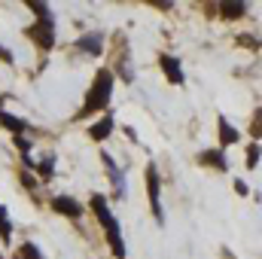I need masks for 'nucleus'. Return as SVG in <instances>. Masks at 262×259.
Instances as JSON below:
<instances>
[{
  "mask_svg": "<svg viewBox=\"0 0 262 259\" xmlns=\"http://www.w3.org/2000/svg\"><path fill=\"white\" fill-rule=\"evenodd\" d=\"M162 70H165V76H168L171 82H183V70H180V64H177L171 55H162Z\"/></svg>",
  "mask_w": 262,
  "mask_h": 259,
  "instance_id": "6",
  "label": "nucleus"
},
{
  "mask_svg": "<svg viewBox=\"0 0 262 259\" xmlns=\"http://www.w3.org/2000/svg\"><path fill=\"white\" fill-rule=\"evenodd\" d=\"M256 162H259V146H250V149H247V165L256 168Z\"/></svg>",
  "mask_w": 262,
  "mask_h": 259,
  "instance_id": "16",
  "label": "nucleus"
},
{
  "mask_svg": "<svg viewBox=\"0 0 262 259\" xmlns=\"http://www.w3.org/2000/svg\"><path fill=\"white\" fill-rule=\"evenodd\" d=\"M223 15L226 18H241L244 15V3H223Z\"/></svg>",
  "mask_w": 262,
  "mask_h": 259,
  "instance_id": "11",
  "label": "nucleus"
},
{
  "mask_svg": "<svg viewBox=\"0 0 262 259\" xmlns=\"http://www.w3.org/2000/svg\"><path fill=\"white\" fill-rule=\"evenodd\" d=\"M52 207H55L58 213H64V217H79V213H82V207H79L73 198H67V195H58V198L52 201Z\"/></svg>",
  "mask_w": 262,
  "mask_h": 259,
  "instance_id": "4",
  "label": "nucleus"
},
{
  "mask_svg": "<svg viewBox=\"0 0 262 259\" xmlns=\"http://www.w3.org/2000/svg\"><path fill=\"white\" fill-rule=\"evenodd\" d=\"M0 122H3L6 128H12L15 134H21V131H25V122H21V119H15V116H9V113H0Z\"/></svg>",
  "mask_w": 262,
  "mask_h": 259,
  "instance_id": "10",
  "label": "nucleus"
},
{
  "mask_svg": "<svg viewBox=\"0 0 262 259\" xmlns=\"http://www.w3.org/2000/svg\"><path fill=\"white\" fill-rule=\"evenodd\" d=\"M31 37H37V43H40V46H46V49H49V46L55 43L52 25H34V28H31Z\"/></svg>",
  "mask_w": 262,
  "mask_h": 259,
  "instance_id": "5",
  "label": "nucleus"
},
{
  "mask_svg": "<svg viewBox=\"0 0 262 259\" xmlns=\"http://www.w3.org/2000/svg\"><path fill=\"white\" fill-rule=\"evenodd\" d=\"M92 207L98 210V220H101V223H104V229H107V241H110L113 253L122 259V256H125V244H122V235H119V223L113 220V213H110L107 201H104L101 195H92Z\"/></svg>",
  "mask_w": 262,
  "mask_h": 259,
  "instance_id": "2",
  "label": "nucleus"
},
{
  "mask_svg": "<svg viewBox=\"0 0 262 259\" xmlns=\"http://www.w3.org/2000/svg\"><path fill=\"white\" fill-rule=\"evenodd\" d=\"M220 140H223V143H235V140H238L235 128H232V125H226V119L220 122Z\"/></svg>",
  "mask_w": 262,
  "mask_h": 259,
  "instance_id": "12",
  "label": "nucleus"
},
{
  "mask_svg": "<svg viewBox=\"0 0 262 259\" xmlns=\"http://www.w3.org/2000/svg\"><path fill=\"white\" fill-rule=\"evenodd\" d=\"M21 259H40V250H37L34 244H25V247H21Z\"/></svg>",
  "mask_w": 262,
  "mask_h": 259,
  "instance_id": "15",
  "label": "nucleus"
},
{
  "mask_svg": "<svg viewBox=\"0 0 262 259\" xmlns=\"http://www.w3.org/2000/svg\"><path fill=\"white\" fill-rule=\"evenodd\" d=\"M204 162H210V165H216V168H226V162H223L220 153H204Z\"/></svg>",
  "mask_w": 262,
  "mask_h": 259,
  "instance_id": "14",
  "label": "nucleus"
},
{
  "mask_svg": "<svg viewBox=\"0 0 262 259\" xmlns=\"http://www.w3.org/2000/svg\"><path fill=\"white\" fill-rule=\"evenodd\" d=\"M110 131H113V119H110V116H104V119H101L98 125H92V131H89V134H92L95 140H104V137H107Z\"/></svg>",
  "mask_w": 262,
  "mask_h": 259,
  "instance_id": "7",
  "label": "nucleus"
},
{
  "mask_svg": "<svg viewBox=\"0 0 262 259\" xmlns=\"http://www.w3.org/2000/svg\"><path fill=\"white\" fill-rule=\"evenodd\" d=\"M146 189H149V201H152V213L162 220V210H159V177H156V168L146 171Z\"/></svg>",
  "mask_w": 262,
  "mask_h": 259,
  "instance_id": "3",
  "label": "nucleus"
},
{
  "mask_svg": "<svg viewBox=\"0 0 262 259\" xmlns=\"http://www.w3.org/2000/svg\"><path fill=\"white\" fill-rule=\"evenodd\" d=\"M40 174H43V177H49V174H52V159H46V162L40 165Z\"/></svg>",
  "mask_w": 262,
  "mask_h": 259,
  "instance_id": "17",
  "label": "nucleus"
},
{
  "mask_svg": "<svg viewBox=\"0 0 262 259\" xmlns=\"http://www.w3.org/2000/svg\"><path fill=\"white\" fill-rule=\"evenodd\" d=\"M9 232H12V226H9V220H6V210L0 207V235L9 238Z\"/></svg>",
  "mask_w": 262,
  "mask_h": 259,
  "instance_id": "13",
  "label": "nucleus"
},
{
  "mask_svg": "<svg viewBox=\"0 0 262 259\" xmlns=\"http://www.w3.org/2000/svg\"><path fill=\"white\" fill-rule=\"evenodd\" d=\"M28 6L40 15V25H52V15H49V6H46V3H37V0H34V3H28Z\"/></svg>",
  "mask_w": 262,
  "mask_h": 259,
  "instance_id": "9",
  "label": "nucleus"
},
{
  "mask_svg": "<svg viewBox=\"0 0 262 259\" xmlns=\"http://www.w3.org/2000/svg\"><path fill=\"white\" fill-rule=\"evenodd\" d=\"M79 46H82L85 52H92V55H98V52H101V37H95V34H89V37H82V40H79Z\"/></svg>",
  "mask_w": 262,
  "mask_h": 259,
  "instance_id": "8",
  "label": "nucleus"
},
{
  "mask_svg": "<svg viewBox=\"0 0 262 259\" xmlns=\"http://www.w3.org/2000/svg\"><path fill=\"white\" fill-rule=\"evenodd\" d=\"M0 58H6V61H9V58H12V55H9V52H6V49H0Z\"/></svg>",
  "mask_w": 262,
  "mask_h": 259,
  "instance_id": "18",
  "label": "nucleus"
},
{
  "mask_svg": "<svg viewBox=\"0 0 262 259\" xmlns=\"http://www.w3.org/2000/svg\"><path fill=\"white\" fill-rule=\"evenodd\" d=\"M110 92H113V73H110V70H101V73L95 76V85H92V92H89V98H85L79 116H89V113H95V110H104L107 101H110Z\"/></svg>",
  "mask_w": 262,
  "mask_h": 259,
  "instance_id": "1",
  "label": "nucleus"
}]
</instances>
